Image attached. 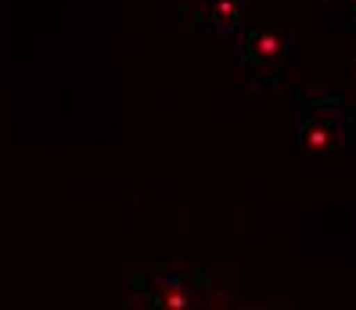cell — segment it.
<instances>
[{
    "mask_svg": "<svg viewBox=\"0 0 356 310\" xmlns=\"http://www.w3.org/2000/svg\"><path fill=\"white\" fill-rule=\"evenodd\" d=\"M299 137L306 148H334V144L346 141V119H342V109L334 101H309L302 109V119H299Z\"/></svg>",
    "mask_w": 356,
    "mask_h": 310,
    "instance_id": "obj_1",
    "label": "cell"
}]
</instances>
